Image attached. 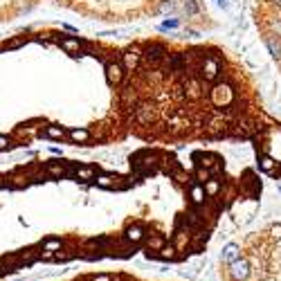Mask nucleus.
I'll return each mask as SVG.
<instances>
[{
	"label": "nucleus",
	"instance_id": "f03ea898",
	"mask_svg": "<svg viewBox=\"0 0 281 281\" xmlns=\"http://www.w3.org/2000/svg\"><path fill=\"white\" fill-rule=\"evenodd\" d=\"M52 2L68 7L81 16L97 18V20L129 23V20L155 16L176 0H52Z\"/></svg>",
	"mask_w": 281,
	"mask_h": 281
},
{
	"label": "nucleus",
	"instance_id": "0eeeda50",
	"mask_svg": "<svg viewBox=\"0 0 281 281\" xmlns=\"http://www.w3.org/2000/svg\"><path fill=\"white\" fill-rule=\"evenodd\" d=\"M164 245H167V241L160 234H153L151 239H147V252H160Z\"/></svg>",
	"mask_w": 281,
	"mask_h": 281
},
{
	"label": "nucleus",
	"instance_id": "f257e3e1",
	"mask_svg": "<svg viewBox=\"0 0 281 281\" xmlns=\"http://www.w3.org/2000/svg\"><path fill=\"white\" fill-rule=\"evenodd\" d=\"M126 133L153 144L241 140L263 129L250 75L221 47L147 41L122 52Z\"/></svg>",
	"mask_w": 281,
	"mask_h": 281
},
{
	"label": "nucleus",
	"instance_id": "7ed1b4c3",
	"mask_svg": "<svg viewBox=\"0 0 281 281\" xmlns=\"http://www.w3.org/2000/svg\"><path fill=\"white\" fill-rule=\"evenodd\" d=\"M227 275H229V279H232V281H247V279H250V275H252L250 259H245L243 254H241L234 263L227 265Z\"/></svg>",
	"mask_w": 281,
	"mask_h": 281
},
{
	"label": "nucleus",
	"instance_id": "1a4fd4ad",
	"mask_svg": "<svg viewBox=\"0 0 281 281\" xmlns=\"http://www.w3.org/2000/svg\"><path fill=\"white\" fill-rule=\"evenodd\" d=\"M131 281H133V279H131Z\"/></svg>",
	"mask_w": 281,
	"mask_h": 281
},
{
	"label": "nucleus",
	"instance_id": "20e7f679",
	"mask_svg": "<svg viewBox=\"0 0 281 281\" xmlns=\"http://www.w3.org/2000/svg\"><path fill=\"white\" fill-rule=\"evenodd\" d=\"M239 257H241V247L236 245V243H229V245H225L221 252V263L229 265V263H234Z\"/></svg>",
	"mask_w": 281,
	"mask_h": 281
},
{
	"label": "nucleus",
	"instance_id": "39448f33",
	"mask_svg": "<svg viewBox=\"0 0 281 281\" xmlns=\"http://www.w3.org/2000/svg\"><path fill=\"white\" fill-rule=\"evenodd\" d=\"M124 239L129 241L131 245H137V243H142V241L147 239V234H144V229H142L140 225H131V227L126 229V234H124Z\"/></svg>",
	"mask_w": 281,
	"mask_h": 281
},
{
	"label": "nucleus",
	"instance_id": "6e6552de",
	"mask_svg": "<svg viewBox=\"0 0 281 281\" xmlns=\"http://www.w3.org/2000/svg\"><path fill=\"white\" fill-rule=\"evenodd\" d=\"M88 281H112V275H93Z\"/></svg>",
	"mask_w": 281,
	"mask_h": 281
},
{
	"label": "nucleus",
	"instance_id": "423d86ee",
	"mask_svg": "<svg viewBox=\"0 0 281 281\" xmlns=\"http://www.w3.org/2000/svg\"><path fill=\"white\" fill-rule=\"evenodd\" d=\"M63 239H45L38 243V250L41 252H61L63 250Z\"/></svg>",
	"mask_w": 281,
	"mask_h": 281
}]
</instances>
